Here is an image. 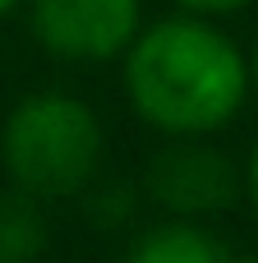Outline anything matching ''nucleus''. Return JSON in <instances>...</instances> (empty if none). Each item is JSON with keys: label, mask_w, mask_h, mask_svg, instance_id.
<instances>
[{"label": "nucleus", "mask_w": 258, "mask_h": 263, "mask_svg": "<svg viewBox=\"0 0 258 263\" xmlns=\"http://www.w3.org/2000/svg\"><path fill=\"white\" fill-rule=\"evenodd\" d=\"M14 9H23V0H0V18H5V14H14Z\"/></svg>", "instance_id": "nucleus-11"}, {"label": "nucleus", "mask_w": 258, "mask_h": 263, "mask_svg": "<svg viewBox=\"0 0 258 263\" xmlns=\"http://www.w3.org/2000/svg\"><path fill=\"white\" fill-rule=\"evenodd\" d=\"M0 162L9 171V185L42 203L78 199L106 162L102 116L78 92L37 88L9 106L0 125Z\"/></svg>", "instance_id": "nucleus-2"}, {"label": "nucleus", "mask_w": 258, "mask_h": 263, "mask_svg": "<svg viewBox=\"0 0 258 263\" xmlns=\"http://www.w3.org/2000/svg\"><path fill=\"white\" fill-rule=\"evenodd\" d=\"M240 190H245V199L254 203V213H258V139L249 148V157H245V166H240Z\"/></svg>", "instance_id": "nucleus-9"}, {"label": "nucleus", "mask_w": 258, "mask_h": 263, "mask_svg": "<svg viewBox=\"0 0 258 263\" xmlns=\"http://www.w3.org/2000/svg\"><path fill=\"white\" fill-rule=\"evenodd\" d=\"M134 116L162 139H212L249 102V60L240 42L199 14H162L138 28L120 55Z\"/></svg>", "instance_id": "nucleus-1"}, {"label": "nucleus", "mask_w": 258, "mask_h": 263, "mask_svg": "<svg viewBox=\"0 0 258 263\" xmlns=\"http://www.w3.org/2000/svg\"><path fill=\"white\" fill-rule=\"evenodd\" d=\"M46 245H51L46 203L23 190H5L0 194V263H37Z\"/></svg>", "instance_id": "nucleus-6"}, {"label": "nucleus", "mask_w": 258, "mask_h": 263, "mask_svg": "<svg viewBox=\"0 0 258 263\" xmlns=\"http://www.w3.org/2000/svg\"><path fill=\"white\" fill-rule=\"evenodd\" d=\"M254 0H175V9H185V14H199V18H231V14H240V9H249Z\"/></svg>", "instance_id": "nucleus-8"}, {"label": "nucleus", "mask_w": 258, "mask_h": 263, "mask_svg": "<svg viewBox=\"0 0 258 263\" xmlns=\"http://www.w3.org/2000/svg\"><path fill=\"white\" fill-rule=\"evenodd\" d=\"M32 42L60 65H111L138 37L143 0H23Z\"/></svg>", "instance_id": "nucleus-3"}, {"label": "nucleus", "mask_w": 258, "mask_h": 263, "mask_svg": "<svg viewBox=\"0 0 258 263\" xmlns=\"http://www.w3.org/2000/svg\"><path fill=\"white\" fill-rule=\"evenodd\" d=\"M78 199H83V213H88L92 227H102V231H120V227H129V222L138 217V208H143V185L120 180V176H111V180L92 176V180L83 185Z\"/></svg>", "instance_id": "nucleus-7"}, {"label": "nucleus", "mask_w": 258, "mask_h": 263, "mask_svg": "<svg viewBox=\"0 0 258 263\" xmlns=\"http://www.w3.org/2000/svg\"><path fill=\"white\" fill-rule=\"evenodd\" d=\"M226 259H231V250L203 222L166 217V222L138 231L120 263H226Z\"/></svg>", "instance_id": "nucleus-5"}, {"label": "nucleus", "mask_w": 258, "mask_h": 263, "mask_svg": "<svg viewBox=\"0 0 258 263\" xmlns=\"http://www.w3.org/2000/svg\"><path fill=\"white\" fill-rule=\"evenodd\" d=\"M245 60H249V92H258V42L245 51Z\"/></svg>", "instance_id": "nucleus-10"}, {"label": "nucleus", "mask_w": 258, "mask_h": 263, "mask_svg": "<svg viewBox=\"0 0 258 263\" xmlns=\"http://www.w3.org/2000/svg\"><path fill=\"white\" fill-rule=\"evenodd\" d=\"M226 263H258V254H231Z\"/></svg>", "instance_id": "nucleus-12"}, {"label": "nucleus", "mask_w": 258, "mask_h": 263, "mask_svg": "<svg viewBox=\"0 0 258 263\" xmlns=\"http://www.w3.org/2000/svg\"><path fill=\"white\" fill-rule=\"evenodd\" d=\"M143 199H152L166 217L203 222L240 199V166L208 139H166L148 162Z\"/></svg>", "instance_id": "nucleus-4"}]
</instances>
